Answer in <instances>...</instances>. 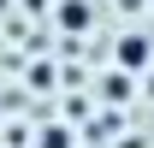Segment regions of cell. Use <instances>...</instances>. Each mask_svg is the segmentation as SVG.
I'll return each mask as SVG.
<instances>
[{
  "label": "cell",
  "mask_w": 154,
  "mask_h": 148,
  "mask_svg": "<svg viewBox=\"0 0 154 148\" xmlns=\"http://www.w3.org/2000/svg\"><path fill=\"white\" fill-rule=\"evenodd\" d=\"M59 24L65 30H89V0H59Z\"/></svg>",
  "instance_id": "cell-2"
},
{
  "label": "cell",
  "mask_w": 154,
  "mask_h": 148,
  "mask_svg": "<svg viewBox=\"0 0 154 148\" xmlns=\"http://www.w3.org/2000/svg\"><path fill=\"white\" fill-rule=\"evenodd\" d=\"M42 148H71V130H65V125H48V130H42Z\"/></svg>",
  "instance_id": "cell-3"
},
{
  "label": "cell",
  "mask_w": 154,
  "mask_h": 148,
  "mask_svg": "<svg viewBox=\"0 0 154 148\" xmlns=\"http://www.w3.org/2000/svg\"><path fill=\"white\" fill-rule=\"evenodd\" d=\"M113 59L125 65V71H148V65H154V42L142 36V30H125L119 48H113Z\"/></svg>",
  "instance_id": "cell-1"
},
{
  "label": "cell",
  "mask_w": 154,
  "mask_h": 148,
  "mask_svg": "<svg viewBox=\"0 0 154 148\" xmlns=\"http://www.w3.org/2000/svg\"><path fill=\"white\" fill-rule=\"evenodd\" d=\"M142 77H148V95H154V65H148V71H142Z\"/></svg>",
  "instance_id": "cell-4"
}]
</instances>
